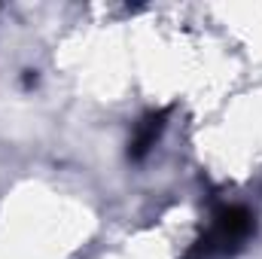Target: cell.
I'll return each mask as SVG.
<instances>
[{
  "mask_svg": "<svg viewBox=\"0 0 262 259\" xmlns=\"http://www.w3.org/2000/svg\"><path fill=\"white\" fill-rule=\"evenodd\" d=\"M256 232V217L241 207V204H229V207H220L207 226V232L192 244V250L183 259H226L235 256L247 241L250 235Z\"/></svg>",
  "mask_w": 262,
  "mask_h": 259,
  "instance_id": "1",
  "label": "cell"
},
{
  "mask_svg": "<svg viewBox=\"0 0 262 259\" xmlns=\"http://www.w3.org/2000/svg\"><path fill=\"white\" fill-rule=\"evenodd\" d=\"M168 116H171V110H152V113H146V116L134 125L131 140H128V159L140 162V159L156 146V140L162 137V131L168 125Z\"/></svg>",
  "mask_w": 262,
  "mask_h": 259,
  "instance_id": "2",
  "label": "cell"
}]
</instances>
